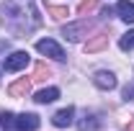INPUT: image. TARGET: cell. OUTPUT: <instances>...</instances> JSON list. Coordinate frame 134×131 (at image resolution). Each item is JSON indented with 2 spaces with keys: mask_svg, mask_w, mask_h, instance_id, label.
I'll return each mask as SVG.
<instances>
[{
  "mask_svg": "<svg viewBox=\"0 0 134 131\" xmlns=\"http://www.w3.org/2000/svg\"><path fill=\"white\" fill-rule=\"evenodd\" d=\"M108 46V33H96L93 39L85 41V51L88 54H96V51H103Z\"/></svg>",
  "mask_w": 134,
  "mask_h": 131,
  "instance_id": "obj_5",
  "label": "cell"
},
{
  "mask_svg": "<svg viewBox=\"0 0 134 131\" xmlns=\"http://www.w3.org/2000/svg\"><path fill=\"white\" fill-rule=\"evenodd\" d=\"M96 8H98V0H80L77 13L80 16H90V10H96Z\"/></svg>",
  "mask_w": 134,
  "mask_h": 131,
  "instance_id": "obj_16",
  "label": "cell"
},
{
  "mask_svg": "<svg viewBox=\"0 0 134 131\" xmlns=\"http://www.w3.org/2000/svg\"><path fill=\"white\" fill-rule=\"evenodd\" d=\"M124 131H134V121H129V123H126V129Z\"/></svg>",
  "mask_w": 134,
  "mask_h": 131,
  "instance_id": "obj_19",
  "label": "cell"
},
{
  "mask_svg": "<svg viewBox=\"0 0 134 131\" xmlns=\"http://www.w3.org/2000/svg\"><path fill=\"white\" fill-rule=\"evenodd\" d=\"M36 49L41 51L44 57H52V59H57V62L65 59V51H62V46H59L54 39H41V41H36Z\"/></svg>",
  "mask_w": 134,
  "mask_h": 131,
  "instance_id": "obj_2",
  "label": "cell"
},
{
  "mask_svg": "<svg viewBox=\"0 0 134 131\" xmlns=\"http://www.w3.org/2000/svg\"><path fill=\"white\" fill-rule=\"evenodd\" d=\"M77 129H80V131H98V118L85 113V116H83V121L77 123Z\"/></svg>",
  "mask_w": 134,
  "mask_h": 131,
  "instance_id": "obj_13",
  "label": "cell"
},
{
  "mask_svg": "<svg viewBox=\"0 0 134 131\" xmlns=\"http://www.w3.org/2000/svg\"><path fill=\"white\" fill-rule=\"evenodd\" d=\"M93 82L98 85L100 90H114V87H116V75H114V72L100 69V72H96V75H93Z\"/></svg>",
  "mask_w": 134,
  "mask_h": 131,
  "instance_id": "obj_4",
  "label": "cell"
},
{
  "mask_svg": "<svg viewBox=\"0 0 134 131\" xmlns=\"http://www.w3.org/2000/svg\"><path fill=\"white\" fill-rule=\"evenodd\" d=\"M119 46H121L124 51L134 49V28H132V31H126L124 36H121V41H119Z\"/></svg>",
  "mask_w": 134,
  "mask_h": 131,
  "instance_id": "obj_17",
  "label": "cell"
},
{
  "mask_svg": "<svg viewBox=\"0 0 134 131\" xmlns=\"http://www.w3.org/2000/svg\"><path fill=\"white\" fill-rule=\"evenodd\" d=\"M26 64H29V51H13V54L5 59L3 69H5V72H18V69H23Z\"/></svg>",
  "mask_w": 134,
  "mask_h": 131,
  "instance_id": "obj_3",
  "label": "cell"
},
{
  "mask_svg": "<svg viewBox=\"0 0 134 131\" xmlns=\"http://www.w3.org/2000/svg\"><path fill=\"white\" fill-rule=\"evenodd\" d=\"M0 21L18 39L29 36L31 31H36L41 26V18L36 13L34 0H5L0 5Z\"/></svg>",
  "mask_w": 134,
  "mask_h": 131,
  "instance_id": "obj_1",
  "label": "cell"
},
{
  "mask_svg": "<svg viewBox=\"0 0 134 131\" xmlns=\"http://www.w3.org/2000/svg\"><path fill=\"white\" fill-rule=\"evenodd\" d=\"M124 98H126V100H134V85H126V87H124Z\"/></svg>",
  "mask_w": 134,
  "mask_h": 131,
  "instance_id": "obj_18",
  "label": "cell"
},
{
  "mask_svg": "<svg viewBox=\"0 0 134 131\" xmlns=\"http://www.w3.org/2000/svg\"><path fill=\"white\" fill-rule=\"evenodd\" d=\"M88 23L85 21H80V23H72V26H67L65 28V39H70V41H80L83 36H88Z\"/></svg>",
  "mask_w": 134,
  "mask_h": 131,
  "instance_id": "obj_6",
  "label": "cell"
},
{
  "mask_svg": "<svg viewBox=\"0 0 134 131\" xmlns=\"http://www.w3.org/2000/svg\"><path fill=\"white\" fill-rule=\"evenodd\" d=\"M18 123H21V129H23V131H36V129H39V116L23 113V116H18Z\"/></svg>",
  "mask_w": 134,
  "mask_h": 131,
  "instance_id": "obj_12",
  "label": "cell"
},
{
  "mask_svg": "<svg viewBox=\"0 0 134 131\" xmlns=\"http://www.w3.org/2000/svg\"><path fill=\"white\" fill-rule=\"evenodd\" d=\"M72 116H75V108H72V105H67V108H62V111H57L52 121H54V126H57V129H65V126L72 123Z\"/></svg>",
  "mask_w": 134,
  "mask_h": 131,
  "instance_id": "obj_8",
  "label": "cell"
},
{
  "mask_svg": "<svg viewBox=\"0 0 134 131\" xmlns=\"http://www.w3.org/2000/svg\"><path fill=\"white\" fill-rule=\"evenodd\" d=\"M47 77H52V69H49L47 64H44V62H39V64L34 67V77H31V80L41 82V80H47Z\"/></svg>",
  "mask_w": 134,
  "mask_h": 131,
  "instance_id": "obj_14",
  "label": "cell"
},
{
  "mask_svg": "<svg viewBox=\"0 0 134 131\" xmlns=\"http://www.w3.org/2000/svg\"><path fill=\"white\" fill-rule=\"evenodd\" d=\"M0 126H3V131H23V129H21V123H18V116L8 113V111L0 113Z\"/></svg>",
  "mask_w": 134,
  "mask_h": 131,
  "instance_id": "obj_10",
  "label": "cell"
},
{
  "mask_svg": "<svg viewBox=\"0 0 134 131\" xmlns=\"http://www.w3.org/2000/svg\"><path fill=\"white\" fill-rule=\"evenodd\" d=\"M47 13H49L54 21H62V18L70 16V10H67L65 5H47Z\"/></svg>",
  "mask_w": 134,
  "mask_h": 131,
  "instance_id": "obj_15",
  "label": "cell"
},
{
  "mask_svg": "<svg viewBox=\"0 0 134 131\" xmlns=\"http://www.w3.org/2000/svg\"><path fill=\"white\" fill-rule=\"evenodd\" d=\"M116 13H119V18H124L126 23H134V3H129V0H119V3H116Z\"/></svg>",
  "mask_w": 134,
  "mask_h": 131,
  "instance_id": "obj_9",
  "label": "cell"
},
{
  "mask_svg": "<svg viewBox=\"0 0 134 131\" xmlns=\"http://www.w3.org/2000/svg\"><path fill=\"white\" fill-rule=\"evenodd\" d=\"M57 98H59V90H57V87H47V90H39L34 100L41 103V105H47V103H54Z\"/></svg>",
  "mask_w": 134,
  "mask_h": 131,
  "instance_id": "obj_11",
  "label": "cell"
},
{
  "mask_svg": "<svg viewBox=\"0 0 134 131\" xmlns=\"http://www.w3.org/2000/svg\"><path fill=\"white\" fill-rule=\"evenodd\" d=\"M29 93H31V82L26 80V77L16 80L10 87H8V95H10V98H26Z\"/></svg>",
  "mask_w": 134,
  "mask_h": 131,
  "instance_id": "obj_7",
  "label": "cell"
}]
</instances>
